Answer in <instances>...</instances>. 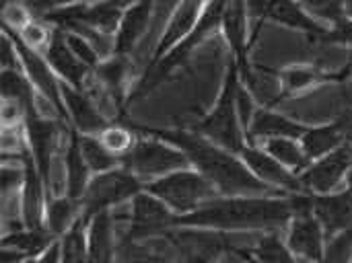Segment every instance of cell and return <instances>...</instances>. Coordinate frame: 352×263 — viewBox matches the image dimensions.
Returning a JSON list of instances; mask_svg holds the SVG:
<instances>
[{
	"instance_id": "cell-1",
	"label": "cell",
	"mask_w": 352,
	"mask_h": 263,
	"mask_svg": "<svg viewBox=\"0 0 352 263\" xmlns=\"http://www.w3.org/2000/svg\"><path fill=\"white\" fill-rule=\"evenodd\" d=\"M136 132L159 136L177 146L190 161V167L202 173L221 196H283L264 181H260L243 163L241 155L231 152L212 140L204 138L196 130L186 128H142Z\"/></svg>"
},
{
	"instance_id": "cell-2",
	"label": "cell",
	"mask_w": 352,
	"mask_h": 263,
	"mask_svg": "<svg viewBox=\"0 0 352 263\" xmlns=\"http://www.w3.org/2000/svg\"><path fill=\"white\" fill-rule=\"evenodd\" d=\"M293 220L289 194L283 196H219L198 210L177 216V229H202L223 235L272 233Z\"/></svg>"
},
{
	"instance_id": "cell-3",
	"label": "cell",
	"mask_w": 352,
	"mask_h": 263,
	"mask_svg": "<svg viewBox=\"0 0 352 263\" xmlns=\"http://www.w3.org/2000/svg\"><path fill=\"white\" fill-rule=\"evenodd\" d=\"M239 89H241V76H239V66L233 58L227 62L225 78L219 91V97L210 111L192 128L204 138L212 140L214 144L231 150V152H241L248 144L243 119L239 113Z\"/></svg>"
},
{
	"instance_id": "cell-4",
	"label": "cell",
	"mask_w": 352,
	"mask_h": 263,
	"mask_svg": "<svg viewBox=\"0 0 352 263\" xmlns=\"http://www.w3.org/2000/svg\"><path fill=\"white\" fill-rule=\"evenodd\" d=\"M146 192L159 198L177 216L190 214L206 202L219 198L217 187L196 169L186 167L146 183Z\"/></svg>"
},
{
	"instance_id": "cell-5",
	"label": "cell",
	"mask_w": 352,
	"mask_h": 263,
	"mask_svg": "<svg viewBox=\"0 0 352 263\" xmlns=\"http://www.w3.org/2000/svg\"><path fill=\"white\" fill-rule=\"evenodd\" d=\"M120 165L124 169H128L130 173H134L144 183H148L163 175H169L177 169L190 167V161L171 142H167L159 136H153V134L136 132V142L120 159Z\"/></svg>"
},
{
	"instance_id": "cell-6",
	"label": "cell",
	"mask_w": 352,
	"mask_h": 263,
	"mask_svg": "<svg viewBox=\"0 0 352 263\" xmlns=\"http://www.w3.org/2000/svg\"><path fill=\"white\" fill-rule=\"evenodd\" d=\"M144 190L146 183L138 179L134 173H130L128 169H124L122 165L111 171L93 175L80 200L82 218L91 220L101 212H113L116 208L130 204Z\"/></svg>"
},
{
	"instance_id": "cell-7",
	"label": "cell",
	"mask_w": 352,
	"mask_h": 263,
	"mask_svg": "<svg viewBox=\"0 0 352 263\" xmlns=\"http://www.w3.org/2000/svg\"><path fill=\"white\" fill-rule=\"evenodd\" d=\"M113 218H124L128 222L122 245H134L151 239H167L173 231H177V214L146 190L140 192L128 204L126 216L113 214Z\"/></svg>"
},
{
	"instance_id": "cell-8",
	"label": "cell",
	"mask_w": 352,
	"mask_h": 263,
	"mask_svg": "<svg viewBox=\"0 0 352 263\" xmlns=\"http://www.w3.org/2000/svg\"><path fill=\"white\" fill-rule=\"evenodd\" d=\"M8 31V29H6ZM12 35L14 47L19 52V62H21V70L25 72V76L31 80V84L35 87L39 99L45 101V105L60 117L66 119V109H64V99H62V80L56 76V72L52 70L50 62L45 60L43 52L31 49L27 47L16 33L8 31Z\"/></svg>"
},
{
	"instance_id": "cell-9",
	"label": "cell",
	"mask_w": 352,
	"mask_h": 263,
	"mask_svg": "<svg viewBox=\"0 0 352 263\" xmlns=\"http://www.w3.org/2000/svg\"><path fill=\"white\" fill-rule=\"evenodd\" d=\"M351 167L352 150L351 146H349V142H346L340 148H336L334 152H330V155H326L322 159L311 161L309 167L303 173H299L301 187H303V192L314 194V196L338 192V187L346 179Z\"/></svg>"
},
{
	"instance_id": "cell-10",
	"label": "cell",
	"mask_w": 352,
	"mask_h": 263,
	"mask_svg": "<svg viewBox=\"0 0 352 263\" xmlns=\"http://www.w3.org/2000/svg\"><path fill=\"white\" fill-rule=\"evenodd\" d=\"M177 249L179 263H221V255L227 253V235L202 229H177L167 237Z\"/></svg>"
},
{
	"instance_id": "cell-11",
	"label": "cell",
	"mask_w": 352,
	"mask_h": 263,
	"mask_svg": "<svg viewBox=\"0 0 352 263\" xmlns=\"http://www.w3.org/2000/svg\"><path fill=\"white\" fill-rule=\"evenodd\" d=\"M23 132L27 138L29 157L33 159L37 171L41 173L47 190H50V177H52V161L54 150L58 142V124L54 117H45L39 111H31L25 117Z\"/></svg>"
},
{
	"instance_id": "cell-12",
	"label": "cell",
	"mask_w": 352,
	"mask_h": 263,
	"mask_svg": "<svg viewBox=\"0 0 352 263\" xmlns=\"http://www.w3.org/2000/svg\"><path fill=\"white\" fill-rule=\"evenodd\" d=\"M245 167L266 185H270L272 190L280 192V194H295V192H303L299 175L293 173L291 169H287L283 163H278L262 144H245V148L239 152Z\"/></svg>"
},
{
	"instance_id": "cell-13",
	"label": "cell",
	"mask_w": 352,
	"mask_h": 263,
	"mask_svg": "<svg viewBox=\"0 0 352 263\" xmlns=\"http://www.w3.org/2000/svg\"><path fill=\"white\" fill-rule=\"evenodd\" d=\"M221 31L231 49V58L239 66V74H245L254 64L250 62V47L254 43V31L250 29V8L245 0H231L221 21Z\"/></svg>"
},
{
	"instance_id": "cell-14",
	"label": "cell",
	"mask_w": 352,
	"mask_h": 263,
	"mask_svg": "<svg viewBox=\"0 0 352 263\" xmlns=\"http://www.w3.org/2000/svg\"><path fill=\"white\" fill-rule=\"evenodd\" d=\"M62 99L66 119L70 122V128L78 134H99L111 124V119L105 115V111L99 107L89 91L62 82Z\"/></svg>"
},
{
	"instance_id": "cell-15",
	"label": "cell",
	"mask_w": 352,
	"mask_h": 263,
	"mask_svg": "<svg viewBox=\"0 0 352 263\" xmlns=\"http://www.w3.org/2000/svg\"><path fill=\"white\" fill-rule=\"evenodd\" d=\"M50 190L37 171L29 152L25 155V179L19 190V214L21 225L27 229H45V206Z\"/></svg>"
},
{
	"instance_id": "cell-16",
	"label": "cell",
	"mask_w": 352,
	"mask_h": 263,
	"mask_svg": "<svg viewBox=\"0 0 352 263\" xmlns=\"http://www.w3.org/2000/svg\"><path fill=\"white\" fill-rule=\"evenodd\" d=\"M285 231V241L291 247V251L299 258V262L324 263L328 237L314 214L293 218Z\"/></svg>"
},
{
	"instance_id": "cell-17",
	"label": "cell",
	"mask_w": 352,
	"mask_h": 263,
	"mask_svg": "<svg viewBox=\"0 0 352 263\" xmlns=\"http://www.w3.org/2000/svg\"><path fill=\"white\" fill-rule=\"evenodd\" d=\"M43 56H45V60L50 62L52 70L56 72V76L62 82H66L70 87H76V89H85L87 87V82H89V78L93 74V68H89L70 49V45L66 43L64 31L54 29L52 39L45 45V49H43Z\"/></svg>"
},
{
	"instance_id": "cell-18",
	"label": "cell",
	"mask_w": 352,
	"mask_h": 263,
	"mask_svg": "<svg viewBox=\"0 0 352 263\" xmlns=\"http://www.w3.org/2000/svg\"><path fill=\"white\" fill-rule=\"evenodd\" d=\"M206 2L208 0H182L179 2V6L175 8V12L171 14L169 23L165 25V29L161 33L148 64H155L161 58H165L175 45H179L192 33V29L196 27Z\"/></svg>"
},
{
	"instance_id": "cell-19",
	"label": "cell",
	"mask_w": 352,
	"mask_h": 263,
	"mask_svg": "<svg viewBox=\"0 0 352 263\" xmlns=\"http://www.w3.org/2000/svg\"><path fill=\"white\" fill-rule=\"evenodd\" d=\"M309 126L299 124L297 119L272 109V107H258L252 115V122L248 126V142L250 144H262L270 138H297L307 132Z\"/></svg>"
},
{
	"instance_id": "cell-20",
	"label": "cell",
	"mask_w": 352,
	"mask_h": 263,
	"mask_svg": "<svg viewBox=\"0 0 352 263\" xmlns=\"http://www.w3.org/2000/svg\"><path fill=\"white\" fill-rule=\"evenodd\" d=\"M264 21H272L276 25L301 31L318 43H324L328 35V29L320 25L318 19H314L297 0H268L262 12V23Z\"/></svg>"
},
{
	"instance_id": "cell-21",
	"label": "cell",
	"mask_w": 352,
	"mask_h": 263,
	"mask_svg": "<svg viewBox=\"0 0 352 263\" xmlns=\"http://www.w3.org/2000/svg\"><path fill=\"white\" fill-rule=\"evenodd\" d=\"M153 8H155V0H138L134 6L124 10L118 31L113 35V56L128 58L132 54V49L142 39L151 23Z\"/></svg>"
},
{
	"instance_id": "cell-22",
	"label": "cell",
	"mask_w": 352,
	"mask_h": 263,
	"mask_svg": "<svg viewBox=\"0 0 352 263\" xmlns=\"http://www.w3.org/2000/svg\"><path fill=\"white\" fill-rule=\"evenodd\" d=\"M314 216L324 227L328 239L349 231L352 227V194L344 190L314 196Z\"/></svg>"
},
{
	"instance_id": "cell-23",
	"label": "cell",
	"mask_w": 352,
	"mask_h": 263,
	"mask_svg": "<svg viewBox=\"0 0 352 263\" xmlns=\"http://www.w3.org/2000/svg\"><path fill=\"white\" fill-rule=\"evenodd\" d=\"M116 218L113 212H101L87 220V263H118V241H116Z\"/></svg>"
},
{
	"instance_id": "cell-24",
	"label": "cell",
	"mask_w": 352,
	"mask_h": 263,
	"mask_svg": "<svg viewBox=\"0 0 352 263\" xmlns=\"http://www.w3.org/2000/svg\"><path fill=\"white\" fill-rule=\"evenodd\" d=\"M93 173L80 150V134L76 130H68V142L64 150V194L80 204Z\"/></svg>"
},
{
	"instance_id": "cell-25",
	"label": "cell",
	"mask_w": 352,
	"mask_h": 263,
	"mask_svg": "<svg viewBox=\"0 0 352 263\" xmlns=\"http://www.w3.org/2000/svg\"><path fill=\"white\" fill-rule=\"evenodd\" d=\"M349 138L351 136L346 134V130L338 122H332V124L307 128V132L301 136V146L309 157V161H316L346 144Z\"/></svg>"
},
{
	"instance_id": "cell-26",
	"label": "cell",
	"mask_w": 352,
	"mask_h": 263,
	"mask_svg": "<svg viewBox=\"0 0 352 263\" xmlns=\"http://www.w3.org/2000/svg\"><path fill=\"white\" fill-rule=\"evenodd\" d=\"M233 249L256 263H301L299 258L291 251V247L287 245L280 231L262 233V237L250 249L245 247H233Z\"/></svg>"
},
{
	"instance_id": "cell-27",
	"label": "cell",
	"mask_w": 352,
	"mask_h": 263,
	"mask_svg": "<svg viewBox=\"0 0 352 263\" xmlns=\"http://www.w3.org/2000/svg\"><path fill=\"white\" fill-rule=\"evenodd\" d=\"M338 76L334 74H328L324 72L322 68H316V66H289L285 70L278 72V82H280V93H283V99L287 97H295V95H301L309 89H316L318 84H324L328 80H334Z\"/></svg>"
},
{
	"instance_id": "cell-28",
	"label": "cell",
	"mask_w": 352,
	"mask_h": 263,
	"mask_svg": "<svg viewBox=\"0 0 352 263\" xmlns=\"http://www.w3.org/2000/svg\"><path fill=\"white\" fill-rule=\"evenodd\" d=\"M80 204L66 194L62 196H50L45 206V229L56 237L62 239L78 220H80Z\"/></svg>"
},
{
	"instance_id": "cell-29",
	"label": "cell",
	"mask_w": 352,
	"mask_h": 263,
	"mask_svg": "<svg viewBox=\"0 0 352 263\" xmlns=\"http://www.w3.org/2000/svg\"><path fill=\"white\" fill-rule=\"evenodd\" d=\"M0 89H2V99L19 103L27 113L37 111V99L35 97H39V95L21 68H2Z\"/></svg>"
},
{
	"instance_id": "cell-30",
	"label": "cell",
	"mask_w": 352,
	"mask_h": 263,
	"mask_svg": "<svg viewBox=\"0 0 352 263\" xmlns=\"http://www.w3.org/2000/svg\"><path fill=\"white\" fill-rule=\"evenodd\" d=\"M54 241H56V237L47 229H27V227H19V229L6 231L2 235V247H10V249L23 253L27 258H37Z\"/></svg>"
},
{
	"instance_id": "cell-31",
	"label": "cell",
	"mask_w": 352,
	"mask_h": 263,
	"mask_svg": "<svg viewBox=\"0 0 352 263\" xmlns=\"http://www.w3.org/2000/svg\"><path fill=\"white\" fill-rule=\"evenodd\" d=\"M262 146L278 161L283 163L287 169H291L293 173H303L309 167V157L305 155L301 140L297 138H270L266 142H262Z\"/></svg>"
},
{
	"instance_id": "cell-32",
	"label": "cell",
	"mask_w": 352,
	"mask_h": 263,
	"mask_svg": "<svg viewBox=\"0 0 352 263\" xmlns=\"http://www.w3.org/2000/svg\"><path fill=\"white\" fill-rule=\"evenodd\" d=\"M80 150H82V157L93 175H99V173L120 167V157H116L111 150H107L97 134H80Z\"/></svg>"
},
{
	"instance_id": "cell-33",
	"label": "cell",
	"mask_w": 352,
	"mask_h": 263,
	"mask_svg": "<svg viewBox=\"0 0 352 263\" xmlns=\"http://www.w3.org/2000/svg\"><path fill=\"white\" fill-rule=\"evenodd\" d=\"M99 136V140L105 144V148L107 150H111L116 157H124L132 146H134V142H136V132H134V128H126V126H122V124H118V122H111L103 132H99L97 134Z\"/></svg>"
},
{
	"instance_id": "cell-34",
	"label": "cell",
	"mask_w": 352,
	"mask_h": 263,
	"mask_svg": "<svg viewBox=\"0 0 352 263\" xmlns=\"http://www.w3.org/2000/svg\"><path fill=\"white\" fill-rule=\"evenodd\" d=\"M314 19L330 21L336 25L344 19V0H297Z\"/></svg>"
},
{
	"instance_id": "cell-35",
	"label": "cell",
	"mask_w": 352,
	"mask_h": 263,
	"mask_svg": "<svg viewBox=\"0 0 352 263\" xmlns=\"http://www.w3.org/2000/svg\"><path fill=\"white\" fill-rule=\"evenodd\" d=\"M12 33H14V31H12ZM52 33H54V29H50L45 21L33 19L31 23H27V25L16 33V37H19L27 47L37 49V52H43L45 45H47L50 39H52Z\"/></svg>"
},
{
	"instance_id": "cell-36",
	"label": "cell",
	"mask_w": 352,
	"mask_h": 263,
	"mask_svg": "<svg viewBox=\"0 0 352 263\" xmlns=\"http://www.w3.org/2000/svg\"><path fill=\"white\" fill-rule=\"evenodd\" d=\"M352 260V233L342 231L328 239L326 243V253H324V263H349Z\"/></svg>"
},
{
	"instance_id": "cell-37",
	"label": "cell",
	"mask_w": 352,
	"mask_h": 263,
	"mask_svg": "<svg viewBox=\"0 0 352 263\" xmlns=\"http://www.w3.org/2000/svg\"><path fill=\"white\" fill-rule=\"evenodd\" d=\"M31 14L33 12L29 10V6L23 0H12V2L2 4V23H4V29H8V31L19 33L27 23L33 21Z\"/></svg>"
},
{
	"instance_id": "cell-38",
	"label": "cell",
	"mask_w": 352,
	"mask_h": 263,
	"mask_svg": "<svg viewBox=\"0 0 352 263\" xmlns=\"http://www.w3.org/2000/svg\"><path fill=\"white\" fill-rule=\"evenodd\" d=\"M62 31V29H60ZM64 37H66V43L70 45V49L89 66V68H97L103 60H101V56H99V52L95 49V45L89 41V39H85L82 35H78V33H70V31H64Z\"/></svg>"
},
{
	"instance_id": "cell-39",
	"label": "cell",
	"mask_w": 352,
	"mask_h": 263,
	"mask_svg": "<svg viewBox=\"0 0 352 263\" xmlns=\"http://www.w3.org/2000/svg\"><path fill=\"white\" fill-rule=\"evenodd\" d=\"M324 43H340V45H351L352 47V19H342L336 25L328 29V35Z\"/></svg>"
},
{
	"instance_id": "cell-40",
	"label": "cell",
	"mask_w": 352,
	"mask_h": 263,
	"mask_svg": "<svg viewBox=\"0 0 352 263\" xmlns=\"http://www.w3.org/2000/svg\"><path fill=\"white\" fill-rule=\"evenodd\" d=\"M29 10L37 16H43L50 10L56 8H64V6H72V4H80V2H91V0H23Z\"/></svg>"
},
{
	"instance_id": "cell-41",
	"label": "cell",
	"mask_w": 352,
	"mask_h": 263,
	"mask_svg": "<svg viewBox=\"0 0 352 263\" xmlns=\"http://www.w3.org/2000/svg\"><path fill=\"white\" fill-rule=\"evenodd\" d=\"M37 263H62V241L56 239L43 253H39L35 258Z\"/></svg>"
},
{
	"instance_id": "cell-42",
	"label": "cell",
	"mask_w": 352,
	"mask_h": 263,
	"mask_svg": "<svg viewBox=\"0 0 352 263\" xmlns=\"http://www.w3.org/2000/svg\"><path fill=\"white\" fill-rule=\"evenodd\" d=\"M122 263H171L169 260H165L163 255H159V253H148V251H144V253H136V255H132V258H128L126 262Z\"/></svg>"
},
{
	"instance_id": "cell-43",
	"label": "cell",
	"mask_w": 352,
	"mask_h": 263,
	"mask_svg": "<svg viewBox=\"0 0 352 263\" xmlns=\"http://www.w3.org/2000/svg\"><path fill=\"white\" fill-rule=\"evenodd\" d=\"M336 122L346 130V134H349V136H352V109H346V111L336 119Z\"/></svg>"
},
{
	"instance_id": "cell-44",
	"label": "cell",
	"mask_w": 352,
	"mask_h": 263,
	"mask_svg": "<svg viewBox=\"0 0 352 263\" xmlns=\"http://www.w3.org/2000/svg\"><path fill=\"white\" fill-rule=\"evenodd\" d=\"M221 263H252L248 258H243V255H239V253H235L233 249H229L227 253H225V258L221 260Z\"/></svg>"
},
{
	"instance_id": "cell-45",
	"label": "cell",
	"mask_w": 352,
	"mask_h": 263,
	"mask_svg": "<svg viewBox=\"0 0 352 263\" xmlns=\"http://www.w3.org/2000/svg\"><path fill=\"white\" fill-rule=\"evenodd\" d=\"M105 2H109V4H113L116 8H120V10H126V8H130V6H134L138 0H105Z\"/></svg>"
},
{
	"instance_id": "cell-46",
	"label": "cell",
	"mask_w": 352,
	"mask_h": 263,
	"mask_svg": "<svg viewBox=\"0 0 352 263\" xmlns=\"http://www.w3.org/2000/svg\"><path fill=\"white\" fill-rule=\"evenodd\" d=\"M344 16L352 19V0H344Z\"/></svg>"
},
{
	"instance_id": "cell-47",
	"label": "cell",
	"mask_w": 352,
	"mask_h": 263,
	"mask_svg": "<svg viewBox=\"0 0 352 263\" xmlns=\"http://www.w3.org/2000/svg\"><path fill=\"white\" fill-rule=\"evenodd\" d=\"M344 185H346V192L352 194V167L351 171H349V175H346V179H344Z\"/></svg>"
},
{
	"instance_id": "cell-48",
	"label": "cell",
	"mask_w": 352,
	"mask_h": 263,
	"mask_svg": "<svg viewBox=\"0 0 352 263\" xmlns=\"http://www.w3.org/2000/svg\"><path fill=\"white\" fill-rule=\"evenodd\" d=\"M23 263H37V262H35V258H31V260H27V262H23Z\"/></svg>"
},
{
	"instance_id": "cell-49",
	"label": "cell",
	"mask_w": 352,
	"mask_h": 263,
	"mask_svg": "<svg viewBox=\"0 0 352 263\" xmlns=\"http://www.w3.org/2000/svg\"><path fill=\"white\" fill-rule=\"evenodd\" d=\"M231 249H233V247H231ZM233 251H235V249H233ZM235 253H239V251H235ZM239 255H241V253H239ZM243 258H245V255H243ZM248 260H250V258H248ZM250 262H252V260H250ZM252 263H256V262H252Z\"/></svg>"
},
{
	"instance_id": "cell-50",
	"label": "cell",
	"mask_w": 352,
	"mask_h": 263,
	"mask_svg": "<svg viewBox=\"0 0 352 263\" xmlns=\"http://www.w3.org/2000/svg\"><path fill=\"white\" fill-rule=\"evenodd\" d=\"M349 146H351V150H352V136H351V140H349Z\"/></svg>"
},
{
	"instance_id": "cell-51",
	"label": "cell",
	"mask_w": 352,
	"mask_h": 263,
	"mask_svg": "<svg viewBox=\"0 0 352 263\" xmlns=\"http://www.w3.org/2000/svg\"><path fill=\"white\" fill-rule=\"evenodd\" d=\"M301 263H311V262H301Z\"/></svg>"
},
{
	"instance_id": "cell-52",
	"label": "cell",
	"mask_w": 352,
	"mask_h": 263,
	"mask_svg": "<svg viewBox=\"0 0 352 263\" xmlns=\"http://www.w3.org/2000/svg\"><path fill=\"white\" fill-rule=\"evenodd\" d=\"M351 233H352V227H351Z\"/></svg>"
},
{
	"instance_id": "cell-53",
	"label": "cell",
	"mask_w": 352,
	"mask_h": 263,
	"mask_svg": "<svg viewBox=\"0 0 352 263\" xmlns=\"http://www.w3.org/2000/svg\"><path fill=\"white\" fill-rule=\"evenodd\" d=\"M349 263H352V260H351V262H349Z\"/></svg>"
}]
</instances>
